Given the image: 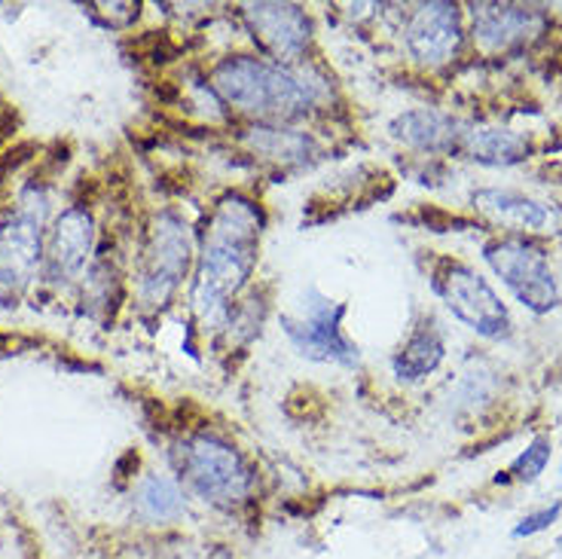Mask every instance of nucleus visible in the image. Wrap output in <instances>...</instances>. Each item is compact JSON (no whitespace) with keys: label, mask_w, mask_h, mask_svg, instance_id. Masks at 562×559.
I'll return each instance as SVG.
<instances>
[{"label":"nucleus","mask_w":562,"mask_h":559,"mask_svg":"<svg viewBox=\"0 0 562 559\" xmlns=\"http://www.w3.org/2000/svg\"><path fill=\"white\" fill-rule=\"evenodd\" d=\"M562 514V502H553L550 507H541V511H535L529 517L520 519V526L514 529V538H529V535H538V532L550 529Z\"/></svg>","instance_id":"aec40b11"},{"label":"nucleus","mask_w":562,"mask_h":559,"mask_svg":"<svg viewBox=\"0 0 562 559\" xmlns=\"http://www.w3.org/2000/svg\"><path fill=\"white\" fill-rule=\"evenodd\" d=\"M211 86L229 108L257 120H291L318 101V89L303 74L254 56L224 58L211 74Z\"/></svg>","instance_id":"f03ea898"},{"label":"nucleus","mask_w":562,"mask_h":559,"mask_svg":"<svg viewBox=\"0 0 562 559\" xmlns=\"http://www.w3.org/2000/svg\"><path fill=\"white\" fill-rule=\"evenodd\" d=\"M342 315H346L342 303H334L318 291H310L300 315H284V331L291 336L296 351L312 361H334L351 367L358 361V349L339 327Z\"/></svg>","instance_id":"423d86ee"},{"label":"nucleus","mask_w":562,"mask_h":559,"mask_svg":"<svg viewBox=\"0 0 562 559\" xmlns=\"http://www.w3.org/2000/svg\"><path fill=\"white\" fill-rule=\"evenodd\" d=\"M245 22L269 56L279 58V65L296 62L310 49L312 22L296 3H248Z\"/></svg>","instance_id":"1a4fd4ad"},{"label":"nucleus","mask_w":562,"mask_h":559,"mask_svg":"<svg viewBox=\"0 0 562 559\" xmlns=\"http://www.w3.org/2000/svg\"><path fill=\"white\" fill-rule=\"evenodd\" d=\"M389 132L394 141L407 144L413 150H422V154H443L462 141L459 123L431 108H416V111L394 116Z\"/></svg>","instance_id":"ddd939ff"},{"label":"nucleus","mask_w":562,"mask_h":559,"mask_svg":"<svg viewBox=\"0 0 562 559\" xmlns=\"http://www.w3.org/2000/svg\"><path fill=\"white\" fill-rule=\"evenodd\" d=\"M95 248V224L83 209H68L53 226L49 238V269L56 276H77Z\"/></svg>","instance_id":"f8f14e48"},{"label":"nucleus","mask_w":562,"mask_h":559,"mask_svg":"<svg viewBox=\"0 0 562 559\" xmlns=\"http://www.w3.org/2000/svg\"><path fill=\"white\" fill-rule=\"evenodd\" d=\"M437 294L462 324L486 339L510 336V312L502 297L492 291V284L480 272L464 264H443L435 279Z\"/></svg>","instance_id":"39448f33"},{"label":"nucleus","mask_w":562,"mask_h":559,"mask_svg":"<svg viewBox=\"0 0 562 559\" xmlns=\"http://www.w3.org/2000/svg\"><path fill=\"white\" fill-rule=\"evenodd\" d=\"M557 545H560V550H562V538H560V541H557Z\"/></svg>","instance_id":"412c9836"},{"label":"nucleus","mask_w":562,"mask_h":559,"mask_svg":"<svg viewBox=\"0 0 562 559\" xmlns=\"http://www.w3.org/2000/svg\"><path fill=\"white\" fill-rule=\"evenodd\" d=\"M43 217L15 211L0 230V294H22L41 266Z\"/></svg>","instance_id":"9d476101"},{"label":"nucleus","mask_w":562,"mask_h":559,"mask_svg":"<svg viewBox=\"0 0 562 559\" xmlns=\"http://www.w3.org/2000/svg\"><path fill=\"white\" fill-rule=\"evenodd\" d=\"M245 144L254 154H263L276 163H303L312 154V138L306 132L281 126H257L245 135Z\"/></svg>","instance_id":"a211bd4d"},{"label":"nucleus","mask_w":562,"mask_h":559,"mask_svg":"<svg viewBox=\"0 0 562 559\" xmlns=\"http://www.w3.org/2000/svg\"><path fill=\"white\" fill-rule=\"evenodd\" d=\"M263 233V211L241 193H226L209 221L205 248L193 281V309L202 324H217L229 312V300L239 294L257 266Z\"/></svg>","instance_id":"f257e3e1"},{"label":"nucleus","mask_w":562,"mask_h":559,"mask_svg":"<svg viewBox=\"0 0 562 559\" xmlns=\"http://www.w3.org/2000/svg\"><path fill=\"white\" fill-rule=\"evenodd\" d=\"M409 56L419 65L437 68L459 56L462 46V13L456 3H422L413 10L404 31Z\"/></svg>","instance_id":"6e6552de"},{"label":"nucleus","mask_w":562,"mask_h":559,"mask_svg":"<svg viewBox=\"0 0 562 559\" xmlns=\"http://www.w3.org/2000/svg\"><path fill=\"white\" fill-rule=\"evenodd\" d=\"M471 19H474V41L490 53L526 43L544 29V15L520 3H474Z\"/></svg>","instance_id":"9b49d317"},{"label":"nucleus","mask_w":562,"mask_h":559,"mask_svg":"<svg viewBox=\"0 0 562 559\" xmlns=\"http://www.w3.org/2000/svg\"><path fill=\"white\" fill-rule=\"evenodd\" d=\"M550 456H553V444H550L548 434H538L529 447L522 449L520 456L514 459L510 465V474L514 480H520V483H535L538 477L544 474V468L550 465Z\"/></svg>","instance_id":"6ab92c4d"},{"label":"nucleus","mask_w":562,"mask_h":559,"mask_svg":"<svg viewBox=\"0 0 562 559\" xmlns=\"http://www.w3.org/2000/svg\"><path fill=\"white\" fill-rule=\"evenodd\" d=\"M486 264L502 276L514 297L522 306L532 309L535 315H548L550 309L560 306V284L553 279L548 254L535 248L522 238H495L483 248Z\"/></svg>","instance_id":"20e7f679"},{"label":"nucleus","mask_w":562,"mask_h":559,"mask_svg":"<svg viewBox=\"0 0 562 559\" xmlns=\"http://www.w3.org/2000/svg\"><path fill=\"white\" fill-rule=\"evenodd\" d=\"M178 471L190 490L211 504H236L251 490V471L239 449L209 434L190 437L178 449Z\"/></svg>","instance_id":"7ed1b4c3"},{"label":"nucleus","mask_w":562,"mask_h":559,"mask_svg":"<svg viewBox=\"0 0 562 559\" xmlns=\"http://www.w3.org/2000/svg\"><path fill=\"white\" fill-rule=\"evenodd\" d=\"M443 355H447V346H443V336L437 331L435 324L425 322L419 324L409 339L404 343V349L394 355V373L401 379H409V382H416V379H425L428 373H435L440 361H443Z\"/></svg>","instance_id":"dca6fc26"},{"label":"nucleus","mask_w":562,"mask_h":559,"mask_svg":"<svg viewBox=\"0 0 562 559\" xmlns=\"http://www.w3.org/2000/svg\"><path fill=\"white\" fill-rule=\"evenodd\" d=\"M474 209L495 224L517 226V230H541L550 221V211L541 202L514 190H495V187L474 193Z\"/></svg>","instance_id":"4468645a"},{"label":"nucleus","mask_w":562,"mask_h":559,"mask_svg":"<svg viewBox=\"0 0 562 559\" xmlns=\"http://www.w3.org/2000/svg\"><path fill=\"white\" fill-rule=\"evenodd\" d=\"M462 150L474 163H483V166H514V163H522L529 156V141L510 132V128H468L462 132Z\"/></svg>","instance_id":"2eb2a0df"},{"label":"nucleus","mask_w":562,"mask_h":559,"mask_svg":"<svg viewBox=\"0 0 562 559\" xmlns=\"http://www.w3.org/2000/svg\"><path fill=\"white\" fill-rule=\"evenodd\" d=\"M135 514L144 523H156L166 526L175 519L183 517V492L171 477H147L140 480V487L135 490Z\"/></svg>","instance_id":"f3484780"},{"label":"nucleus","mask_w":562,"mask_h":559,"mask_svg":"<svg viewBox=\"0 0 562 559\" xmlns=\"http://www.w3.org/2000/svg\"><path fill=\"white\" fill-rule=\"evenodd\" d=\"M190 251H193L190 233L181 224V217L159 214L150 230V242L144 251V272H140V294L147 303L162 306L175 294V288L187 276Z\"/></svg>","instance_id":"0eeeda50"}]
</instances>
